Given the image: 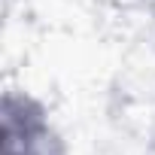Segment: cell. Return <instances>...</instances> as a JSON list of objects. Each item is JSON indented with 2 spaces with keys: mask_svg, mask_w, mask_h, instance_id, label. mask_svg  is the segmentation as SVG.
<instances>
[{
  "mask_svg": "<svg viewBox=\"0 0 155 155\" xmlns=\"http://www.w3.org/2000/svg\"><path fill=\"white\" fill-rule=\"evenodd\" d=\"M55 131L40 101L6 91L0 107V155H52Z\"/></svg>",
  "mask_w": 155,
  "mask_h": 155,
  "instance_id": "cell-1",
  "label": "cell"
}]
</instances>
